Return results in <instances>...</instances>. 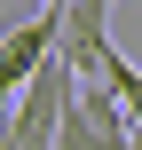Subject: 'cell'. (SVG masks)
Segmentation results:
<instances>
[{
    "label": "cell",
    "mask_w": 142,
    "mask_h": 150,
    "mask_svg": "<svg viewBox=\"0 0 142 150\" xmlns=\"http://www.w3.org/2000/svg\"><path fill=\"white\" fill-rule=\"evenodd\" d=\"M71 55L63 47H47L24 79H16V95H8V150H47L55 142V119H63V95H71Z\"/></svg>",
    "instance_id": "6da1fadb"
},
{
    "label": "cell",
    "mask_w": 142,
    "mask_h": 150,
    "mask_svg": "<svg viewBox=\"0 0 142 150\" xmlns=\"http://www.w3.org/2000/svg\"><path fill=\"white\" fill-rule=\"evenodd\" d=\"M55 142H95V150L134 142V119H126V103L111 95V79H95V71H79V79H71L63 119H55Z\"/></svg>",
    "instance_id": "7a4b0ae2"
},
{
    "label": "cell",
    "mask_w": 142,
    "mask_h": 150,
    "mask_svg": "<svg viewBox=\"0 0 142 150\" xmlns=\"http://www.w3.org/2000/svg\"><path fill=\"white\" fill-rule=\"evenodd\" d=\"M95 79H111V95L126 103V119H134V127H142V71H134V63H126V55H119V40L103 47V63H95Z\"/></svg>",
    "instance_id": "3957f363"
}]
</instances>
